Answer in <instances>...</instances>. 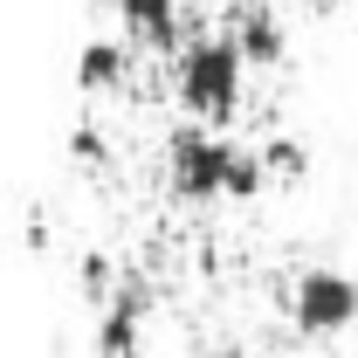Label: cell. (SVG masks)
Instances as JSON below:
<instances>
[{"mask_svg":"<svg viewBox=\"0 0 358 358\" xmlns=\"http://www.w3.org/2000/svg\"><path fill=\"white\" fill-rule=\"evenodd\" d=\"M124 28L152 48H179V0H117Z\"/></svg>","mask_w":358,"mask_h":358,"instance_id":"cell-6","label":"cell"},{"mask_svg":"<svg viewBox=\"0 0 358 358\" xmlns=\"http://www.w3.org/2000/svg\"><path fill=\"white\" fill-rule=\"evenodd\" d=\"M214 358H248V352H234V345H227V352H214Z\"/></svg>","mask_w":358,"mask_h":358,"instance_id":"cell-11","label":"cell"},{"mask_svg":"<svg viewBox=\"0 0 358 358\" xmlns=\"http://www.w3.org/2000/svg\"><path fill=\"white\" fill-rule=\"evenodd\" d=\"M138 331H145V289L117 282L96 317V358H138Z\"/></svg>","mask_w":358,"mask_h":358,"instance_id":"cell-4","label":"cell"},{"mask_svg":"<svg viewBox=\"0 0 358 358\" xmlns=\"http://www.w3.org/2000/svg\"><path fill=\"white\" fill-rule=\"evenodd\" d=\"M124 76H131V55H124V42H90L83 55H76V83H83L90 96L117 90Z\"/></svg>","mask_w":358,"mask_h":358,"instance_id":"cell-7","label":"cell"},{"mask_svg":"<svg viewBox=\"0 0 358 358\" xmlns=\"http://www.w3.org/2000/svg\"><path fill=\"white\" fill-rule=\"evenodd\" d=\"M241 69H248V55L234 48V35H200V42H186L179 55V110L193 117V124H234V110H241Z\"/></svg>","mask_w":358,"mask_h":358,"instance_id":"cell-2","label":"cell"},{"mask_svg":"<svg viewBox=\"0 0 358 358\" xmlns=\"http://www.w3.org/2000/svg\"><path fill=\"white\" fill-rule=\"evenodd\" d=\"M289 324L303 338H338L358 324V282L345 268H303L289 289Z\"/></svg>","mask_w":358,"mask_h":358,"instance_id":"cell-3","label":"cell"},{"mask_svg":"<svg viewBox=\"0 0 358 358\" xmlns=\"http://www.w3.org/2000/svg\"><path fill=\"white\" fill-rule=\"evenodd\" d=\"M166 173H173L179 200H255L268 166H262V152L227 145L214 124H179L173 145H166Z\"/></svg>","mask_w":358,"mask_h":358,"instance_id":"cell-1","label":"cell"},{"mask_svg":"<svg viewBox=\"0 0 358 358\" xmlns=\"http://www.w3.org/2000/svg\"><path fill=\"white\" fill-rule=\"evenodd\" d=\"M262 166H268V179H303V173H310V152H303L296 138H268Z\"/></svg>","mask_w":358,"mask_h":358,"instance_id":"cell-8","label":"cell"},{"mask_svg":"<svg viewBox=\"0 0 358 358\" xmlns=\"http://www.w3.org/2000/svg\"><path fill=\"white\" fill-rule=\"evenodd\" d=\"M227 35H234V48H241L248 62H282V28H275V14L255 7V0H241V7L227 14Z\"/></svg>","mask_w":358,"mask_h":358,"instance_id":"cell-5","label":"cell"},{"mask_svg":"<svg viewBox=\"0 0 358 358\" xmlns=\"http://www.w3.org/2000/svg\"><path fill=\"white\" fill-rule=\"evenodd\" d=\"M83 289L90 296H110L117 282H110V255H83Z\"/></svg>","mask_w":358,"mask_h":358,"instance_id":"cell-9","label":"cell"},{"mask_svg":"<svg viewBox=\"0 0 358 358\" xmlns=\"http://www.w3.org/2000/svg\"><path fill=\"white\" fill-rule=\"evenodd\" d=\"M69 152H76V166H103V138L90 131V124H83L76 138H69Z\"/></svg>","mask_w":358,"mask_h":358,"instance_id":"cell-10","label":"cell"}]
</instances>
